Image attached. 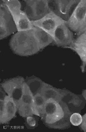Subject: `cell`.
I'll list each match as a JSON object with an SVG mask.
<instances>
[{
	"label": "cell",
	"instance_id": "6da1fadb",
	"mask_svg": "<svg viewBox=\"0 0 86 132\" xmlns=\"http://www.w3.org/2000/svg\"><path fill=\"white\" fill-rule=\"evenodd\" d=\"M71 112L64 102L56 100L46 101L42 116L43 124L48 128L64 130L71 127Z\"/></svg>",
	"mask_w": 86,
	"mask_h": 132
},
{
	"label": "cell",
	"instance_id": "7a4b0ae2",
	"mask_svg": "<svg viewBox=\"0 0 86 132\" xmlns=\"http://www.w3.org/2000/svg\"><path fill=\"white\" fill-rule=\"evenodd\" d=\"M9 47L14 54L21 57H29L40 51L32 30L14 33L10 39Z\"/></svg>",
	"mask_w": 86,
	"mask_h": 132
},
{
	"label": "cell",
	"instance_id": "3957f363",
	"mask_svg": "<svg viewBox=\"0 0 86 132\" xmlns=\"http://www.w3.org/2000/svg\"><path fill=\"white\" fill-rule=\"evenodd\" d=\"M11 12L15 23L17 31L32 30L33 26L30 19L21 9V3L18 0H3Z\"/></svg>",
	"mask_w": 86,
	"mask_h": 132
},
{
	"label": "cell",
	"instance_id": "277c9868",
	"mask_svg": "<svg viewBox=\"0 0 86 132\" xmlns=\"http://www.w3.org/2000/svg\"><path fill=\"white\" fill-rule=\"evenodd\" d=\"M25 83V80L23 77L17 76L5 80L1 84V87L16 102L17 107H18L23 96Z\"/></svg>",
	"mask_w": 86,
	"mask_h": 132
},
{
	"label": "cell",
	"instance_id": "5b68a950",
	"mask_svg": "<svg viewBox=\"0 0 86 132\" xmlns=\"http://www.w3.org/2000/svg\"><path fill=\"white\" fill-rule=\"evenodd\" d=\"M17 32L11 12L3 0L0 2V39L2 40Z\"/></svg>",
	"mask_w": 86,
	"mask_h": 132
},
{
	"label": "cell",
	"instance_id": "8992f818",
	"mask_svg": "<svg viewBox=\"0 0 86 132\" xmlns=\"http://www.w3.org/2000/svg\"><path fill=\"white\" fill-rule=\"evenodd\" d=\"M25 13L31 21L37 20L50 12L47 0H25Z\"/></svg>",
	"mask_w": 86,
	"mask_h": 132
},
{
	"label": "cell",
	"instance_id": "52a82bcc",
	"mask_svg": "<svg viewBox=\"0 0 86 132\" xmlns=\"http://www.w3.org/2000/svg\"><path fill=\"white\" fill-rule=\"evenodd\" d=\"M32 24L45 31L53 37L56 29L60 26L67 23V21L62 18L50 12L43 18L35 21H31Z\"/></svg>",
	"mask_w": 86,
	"mask_h": 132
},
{
	"label": "cell",
	"instance_id": "ba28073f",
	"mask_svg": "<svg viewBox=\"0 0 86 132\" xmlns=\"http://www.w3.org/2000/svg\"><path fill=\"white\" fill-rule=\"evenodd\" d=\"M61 101L67 104L72 113H80L86 103L82 94H76L67 89H61Z\"/></svg>",
	"mask_w": 86,
	"mask_h": 132
},
{
	"label": "cell",
	"instance_id": "9c48e42d",
	"mask_svg": "<svg viewBox=\"0 0 86 132\" xmlns=\"http://www.w3.org/2000/svg\"><path fill=\"white\" fill-rule=\"evenodd\" d=\"M86 15V0H80L73 11L66 24L72 32L77 33Z\"/></svg>",
	"mask_w": 86,
	"mask_h": 132
},
{
	"label": "cell",
	"instance_id": "30bf717a",
	"mask_svg": "<svg viewBox=\"0 0 86 132\" xmlns=\"http://www.w3.org/2000/svg\"><path fill=\"white\" fill-rule=\"evenodd\" d=\"M54 43L59 47L67 48L74 42L72 31L66 24L58 27L53 34Z\"/></svg>",
	"mask_w": 86,
	"mask_h": 132
},
{
	"label": "cell",
	"instance_id": "8fae6325",
	"mask_svg": "<svg viewBox=\"0 0 86 132\" xmlns=\"http://www.w3.org/2000/svg\"><path fill=\"white\" fill-rule=\"evenodd\" d=\"M33 96L32 93L25 82L23 96L18 107V113L24 118L31 116H34L32 111Z\"/></svg>",
	"mask_w": 86,
	"mask_h": 132
},
{
	"label": "cell",
	"instance_id": "7c38bea8",
	"mask_svg": "<svg viewBox=\"0 0 86 132\" xmlns=\"http://www.w3.org/2000/svg\"><path fill=\"white\" fill-rule=\"evenodd\" d=\"M18 112V107L11 97L9 96L4 101V111L0 114V123L7 124L15 118Z\"/></svg>",
	"mask_w": 86,
	"mask_h": 132
},
{
	"label": "cell",
	"instance_id": "4fadbf2b",
	"mask_svg": "<svg viewBox=\"0 0 86 132\" xmlns=\"http://www.w3.org/2000/svg\"><path fill=\"white\" fill-rule=\"evenodd\" d=\"M80 0H58L59 14V16L67 21L72 11L74 10Z\"/></svg>",
	"mask_w": 86,
	"mask_h": 132
},
{
	"label": "cell",
	"instance_id": "5bb4252c",
	"mask_svg": "<svg viewBox=\"0 0 86 132\" xmlns=\"http://www.w3.org/2000/svg\"><path fill=\"white\" fill-rule=\"evenodd\" d=\"M32 30L40 50L45 48L51 44L54 43L52 36L42 29L33 26Z\"/></svg>",
	"mask_w": 86,
	"mask_h": 132
},
{
	"label": "cell",
	"instance_id": "9a60e30c",
	"mask_svg": "<svg viewBox=\"0 0 86 132\" xmlns=\"http://www.w3.org/2000/svg\"><path fill=\"white\" fill-rule=\"evenodd\" d=\"M40 94L46 101L48 100H61V89L54 87L52 85L44 82Z\"/></svg>",
	"mask_w": 86,
	"mask_h": 132
},
{
	"label": "cell",
	"instance_id": "2e32d148",
	"mask_svg": "<svg viewBox=\"0 0 86 132\" xmlns=\"http://www.w3.org/2000/svg\"><path fill=\"white\" fill-rule=\"evenodd\" d=\"M25 82L33 96L40 94L44 83L40 78L34 76L27 78L25 80Z\"/></svg>",
	"mask_w": 86,
	"mask_h": 132
},
{
	"label": "cell",
	"instance_id": "e0dca14e",
	"mask_svg": "<svg viewBox=\"0 0 86 132\" xmlns=\"http://www.w3.org/2000/svg\"><path fill=\"white\" fill-rule=\"evenodd\" d=\"M46 100L41 94H39L33 96L32 103V111L34 116L41 117L46 103Z\"/></svg>",
	"mask_w": 86,
	"mask_h": 132
},
{
	"label": "cell",
	"instance_id": "ac0fdd59",
	"mask_svg": "<svg viewBox=\"0 0 86 132\" xmlns=\"http://www.w3.org/2000/svg\"><path fill=\"white\" fill-rule=\"evenodd\" d=\"M67 48H70L79 55L82 64L81 66L82 70L86 65V43H73Z\"/></svg>",
	"mask_w": 86,
	"mask_h": 132
},
{
	"label": "cell",
	"instance_id": "d6986e66",
	"mask_svg": "<svg viewBox=\"0 0 86 132\" xmlns=\"http://www.w3.org/2000/svg\"><path fill=\"white\" fill-rule=\"evenodd\" d=\"M82 122V116L80 113L74 112L70 117V122L71 125L75 126H79Z\"/></svg>",
	"mask_w": 86,
	"mask_h": 132
},
{
	"label": "cell",
	"instance_id": "ffe728a7",
	"mask_svg": "<svg viewBox=\"0 0 86 132\" xmlns=\"http://www.w3.org/2000/svg\"><path fill=\"white\" fill-rule=\"evenodd\" d=\"M47 4L50 12L59 16V8L58 0H47Z\"/></svg>",
	"mask_w": 86,
	"mask_h": 132
},
{
	"label": "cell",
	"instance_id": "44dd1931",
	"mask_svg": "<svg viewBox=\"0 0 86 132\" xmlns=\"http://www.w3.org/2000/svg\"><path fill=\"white\" fill-rule=\"evenodd\" d=\"M25 125L27 128L34 129L37 126V121L36 120L33 116L27 117L25 118Z\"/></svg>",
	"mask_w": 86,
	"mask_h": 132
},
{
	"label": "cell",
	"instance_id": "7402d4cb",
	"mask_svg": "<svg viewBox=\"0 0 86 132\" xmlns=\"http://www.w3.org/2000/svg\"><path fill=\"white\" fill-rule=\"evenodd\" d=\"M75 43H86V31L75 39Z\"/></svg>",
	"mask_w": 86,
	"mask_h": 132
},
{
	"label": "cell",
	"instance_id": "603a6c76",
	"mask_svg": "<svg viewBox=\"0 0 86 132\" xmlns=\"http://www.w3.org/2000/svg\"><path fill=\"white\" fill-rule=\"evenodd\" d=\"M85 31H86V15L83 24H82V26H81V27H80L79 30H78V31L76 34H77V35L78 36H79L80 35V34H82V33L84 32H85Z\"/></svg>",
	"mask_w": 86,
	"mask_h": 132
},
{
	"label": "cell",
	"instance_id": "cb8c5ba5",
	"mask_svg": "<svg viewBox=\"0 0 86 132\" xmlns=\"http://www.w3.org/2000/svg\"><path fill=\"white\" fill-rule=\"evenodd\" d=\"M79 126L81 130L86 132V113L82 116V122Z\"/></svg>",
	"mask_w": 86,
	"mask_h": 132
},
{
	"label": "cell",
	"instance_id": "d4e9b609",
	"mask_svg": "<svg viewBox=\"0 0 86 132\" xmlns=\"http://www.w3.org/2000/svg\"><path fill=\"white\" fill-rule=\"evenodd\" d=\"M8 96V95L6 94L5 91L1 87V90H0V101H5V99Z\"/></svg>",
	"mask_w": 86,
	"mask_h": 132
},
{
	"label": "cell",
	"instance_id": "484cf974",
	"mask_svg": "<svg viewBox=\"0 0 86 132\" xmlns=\"http://www.w3.org/2000/svg\"><path fill=\"white\" fill-rule=\"evenodd\" d=\"M82 95L83 97H84V99H85V101H86V89L83 90V91H82Z\"/></svg>",
	"mask_w": 86,
	"mask_h": 132
},
{
	"label": "cell",
	"instance_id": "4316f807",
	"mask_svg": "<svg viewBox=\"0 0 86 132\" xmlns=\"http://www.w3.org/2000/svg\"><path fill=\"white\" fill-rule=\"evenodd\" d=\"M82 70V72H83L86 71V65L85 66V67H84V68H83V69Z\"/></svg>",
	"mask_w": 86,
	"mask_h": 132
}]
</instances>
